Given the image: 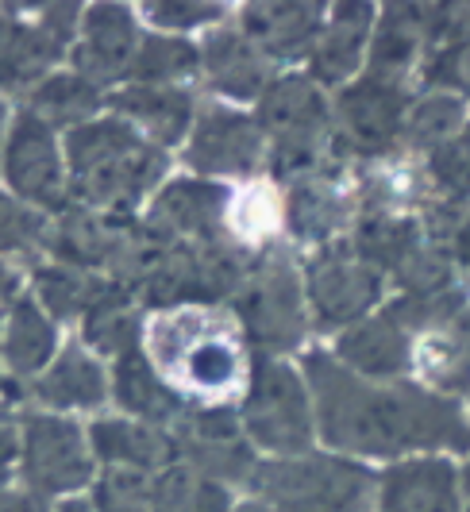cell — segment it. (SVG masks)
I'll list each match as a JSON object with an SVG mask.
<instances>
[{
  "label": "cell",
  "mask_w": 470,
  "mask_h": 512,
  "mask_svg": "<svg viewBox=\"0 0 470 512\" xmlns=\"http://www.w3.org/2000/svg\"><path fill=\"white\" fill-rule=\"evenodd\" d=\"M305 382L313 393L316 428L328 447L343 455L393 459L428 447H467L470 424L451 397L424 385H374L351 374L336 355H309Z\"/></svg>",
  "instance_id": "6da1fadb"
},
{
  "label": "cell",
  "mask_w": 470,
  "mask_h": 512,
  "mask_svg": "<svg viewBox=\"0 0 470 512\" xmlns=\"http://www.w3.org/2000/svg\"><path fill=\"white\" fill-rule=\"evenodd\" d=\"M70 189L85 208H105L112 216L135 208L166 174V154L143 139L128 120H89L66 139Z\"/></svg>",
  "instance_id": "7a4b0ae2"
},
{
  "label": "cell",
  "mask_w": 470,
  "mask_h": 512,
  "mask_svg": "<svg viewBox=\"0 0 470 512\" xmlns=\"http://www.w3.org/2000/svg\"><path fill=\"white\" fill-rule=\"evenodd\" d=\"M151 351H155L162 378L197 393H224L239 378V343L224 316L205 308H174L151 328Z\"/></svg>",
  "instance_id": "3957f363"
},
{
  "label": "cell",
  "mask_w": 470,
  "mask_h": 512,
  "mask_svg": "<svg viewBox=\"0 0 470 512\" xmlns=\"http://www.w3.org/2000/svg\"><path fill=\"white\" fill-rule=\"evenodd\" d=\"M251 486L274 512H366L378 478L351 459L297 455L259 462Z\"/></svg>",
  "instance_id": "277c9868"
},
{
  "label": "cell",
  "mask_w": 470,
  "mask_h": 512,
  "mask_svg": "<svg viewBox=\"0 0 470 512\" xmlns=\"http://www.w3.org/2000/svg\"><path fill=\"white\" fill-rule=\"evenodd\" d=\"M239 420H243V436L262 451H274L286 459L309 455L316 436L309 382L274 355H259Z\"/></svg>",
  "instance_id": "5b68a950"
},
{
  "label": "cell",
  "mask_w": 470,
  "mask_h": 512,
  "mask_svg": "<svg viewBox=\"0 0 470 512\" xmlns=\"http://www.w3.org/2000/svg\"><path fill=\"white\" fill-rule=\"evenodd\" d=\"M259 128L274 143V170L293 181L320 174V158L328 143V104L313 77H274L259 97Z\"/></svg>",
  "instance_id": "8992f818"
},
{
  "label": "cell",
  "mask_w": 470,
  "mask_h": 512,
  "mask_svg": "<svg viewBox=\"0 0 470 512\" xmlns=\"http://www.w3.org/2000/svg\"><path fill=\"white\" fill-rule=\"evenodd\" d=\"M235 316L262 355L293 351L309 328V301L286 258H259L235 289Z\"/></svg>",
  "instance_id": "52a82bcc"
},
{
  "label": "cell",
  "mask_w": 470,
  "mask_h": 512,
  "mask_svg": "<svg viewBox=\"0 0 470 512\" xmlns=\"http://www.w3.org/2000/svg\"><path fill=\"white\" fill-rule=\"evenodd\" d=\"M243 278L247 270L228 247L170 243L131 293H139V301L151 308H197L235 293Z\"/></svg>",
  "instance_id": "ba28073f"
},
{
  "label": "cell",
  "mask_w": 470,
  "mask_h": 512,
  "mask_svg": "<svg viewBox=\"0 0 470 512\" xmlns=\"http://www.w3.org/2000/svg\"><path fill=\"white\" fill-rule=\"evenodd\" d=\"M382 293L378 270H370L351 251V243H328L305 270V301L313 308L316 328H355L366 320Z\"/></svg>",
  "instance_id": "9c48e42d"
},
{
  "label": "cell",
  "mask_w": 470,
  "mask_h": 512,
  "mask_svg": "<svg viewBox=\"0 0 470 512\" xmlns=\"http://www.w3.org/2000/svg\"><path fill=\"white\" fill-rule=\"evenodd\" d=\"M74 27V4H47L39 8V20L0 12V93L27 89L31 81L43 85L51 66L62 58V47L74 39Z\"/></svg>",
  "instance_id": "30bf717a"
},
{
  "label": "cell",
  "mask_w": 470,
  "mask_h": 512,
  "mask_svg": "<svg viewBox=\"0 0 470 512\" xmlns=\"http://www.w3.org/2000/svg\"><path fill=\"white\" fill-rule=\"evenodd\" d=\"M24 478L39 497L74 493L93 478V447L81 428L62 416H27L24 420Z\"/></svg>",
  "instance_id": "8fae6325"
},
{
  "label": "cell",
  "mask_w": 470,
  "mask_h": 512,
  "mask_svg": "<svg viewBox=\"0 0 470 512\" xmlns=\"http://www.w3.org/2000/svg\"><path fill=\"white\" fill-rule=\"evenodd\" d=\"M4 181L12 185V193L31 208H51L62 212L66 201V170H62V154L54 143V131L39 116H16V124L8 131L4 143Z\"/></svg>",
  "instance_id": "7c38bea8"
},
{
  "label": "cell",
  "mask_w": 470,
  "mask_h": 512,
  "mask_svg": "<svg viewBox=\"0 0 470 512\" xmlns=\"http://www.w3.org/2000/svg\"><path fill=\"white\" fill-rule=\"evenodd\" d=\"M178 455L185 466L201 470L205 478L220 482V486H235V482H251L255 478V455L243 436V420L232 409H205L189 412L178 420Z\"/></svg>",
  "instance_id": "4fadbf2b"
},
{
  "label": "cell",
  "mask_w": 470,
  "mask_h": 512,
  "mask_svg": "<svg viewBox=\"0 0 470 512\" xmlns=\"http://www.w3.org/2000/svg\"><path fill=\"white\" fill-rule=\"evenodd\" d=\"M228 189L201 178L170 181L151 205L147 224L166 235L170 243H189V247H224V228H228Z\"/></svg>",
  "instance_id": "5bb4252c"
},
{
  "label": "cell",
  "mask_w": 470,
  "mask_h": 512,
  "mask_svg": "<svg viewBox=\"0 0 470 512\" xmlns=\"http://www.w3.org/2000/svg\"><path fill=\"white\" fill-rule=\"evenodd\" d=\"M336 116H340V139L351 151L363 158H382L405 135L409 97L401 85H382L363 77L340 93Z\"/></svg>",
  "instance_id": "9a60e30c"
},
{
  "label": "cell",
  "mask_w": 470,
  "mask_h": 512,
  "mask_svg": "<svg viewBox=\"0 0 470 512\" xmlns=\"http://www.w3.org/2000/svg\"><path fill=\"white\" fill-rule=\"evenodd\" d=\"M262 128L259 120L232 112V108H205L193 131H189V147H185V162L197 174H251L262 162Z\"/></svg>",
  "instance_id": "2e32d148"
},
{
  "label": "cell",
  "mask_w": 470,
  "mask_h": 512,
  "mask_svg": "<svg viewBox=\"0 0 470 512\" xmlns=\"http://www.w3.org/2000/svg\"><path fill=\"white\" fill-rule=\"evenodd\" d=\"M139 43L143 39L124 4H97L81 20V39L74 43V74L93 81L97 89L131 77Z\"/></svg>",
  "instance_id": "e0dca14e"
},
{
  "label": "cell",
  "mask_w": 470,
  "mask_h": 512,
  "mask_svg": "<svg viewBox=\"0 0 470 512\" xmlns=\"http://www.w3.org/2000/svg\"><path fill=\"white\" fill-rule=\"evenodd\" d=\"M382 512H467L463 509V478L447 459L397 462L378 482Z\"/></svg>",
  "instance_id": "ac0fdd59"
},
{
  "label": "cell",
  "mask_w": 470,
  "mask_h": 512,
  "mask_svg": "<svg viewBox=\"0 0 470 512\" xmlns=\"http://www.w3.org/2000/svg\"><path fill=\"white\" fill-rule=\"evenodd\" d=\"M336 362L366 382H397L413 366V343L390 312H382V316H366L340 335Z\"/></svg>",
  "instance_id": "d6986e66"
},
{
  "label": "cell",
  "mask_w": 470,
  "mask_h": 512,
  "mask_svg": "<svg viewBox=\"0 0 470 512\" xmlns=\"http://www.w3.org/2000/svg\"><path fill=\"white\" fill-rule=\"evenodd\" d=\"M420 47H432V8L390 4L366 54V77L382 85H401V77L413 70Z\"/></svg>",
  "instance_id": "ffe728a7"
},
{
  "label": "cell",
  "mask_w": 470,
  "mask_h": 512,
  "mask_svg": "<svg viewBox=\"0 0 470 512\" xmlns=\"http://www.w3.org/2000/svg\"><path fill=\"white\" fill-rule=\"evenodd\" d=\"M262 58H301L316 51L324 35L320 4H251L239 27Z\"/></svg>",
  "instance_id": "44dd1931"
},
{
  "label": "cell",
  "mask_w": 470,
  "mask_h": 512,
  "mask_svg": "<svg viewBox=\"0 0 470 512\" xmlns=\"http://www.w3.org/2000/svg\"><path fill=\"white\" fill-rule=\"evenodd\" d=\"M89 447L93 455L108 466H120V470H166L174 466V455H178V443L174 436L158 432L155 424H143V420H97L89 428Z\"/></svg>",
  "instance_id": "7402d4cb"
},
{
  "label": "cell",
  "mask_w": 470,
  "mask_h": 512,
  "mask_svg": "<svg viewBox=\"0 0 470 512\" xmlns=\"http://www.w3.org/2000/svg\"><path fill=\"white\" fill-rule=\"evenodd\" d=\"M112 108L120 120H131L143 131H151L155 147H174L193 131V97L178 85H135L120 89L112 97Z\"/></svg>",
  "instance_id": "603a6c76"
},
{
  "label": "cell",
  "mask_w": 470,
  "mask_h": 512,
  "mask_svg": "<svg viewBox=\"0 0 470 512\" xmlns=\"http://www.w3.org/2000/svg\"><path fill=\"white\" fill-rule=\"evenodd\" d=\"M112 393L143 424H170V420L185 416L182 393L158 374L155 362L147 359L139 347L116 359V366H112Z\"/></svg>",
  "instance_id": "cb8c5ba5"
},
{
  "label": "cell",
  "mask_w": 470,
  "mask_h": 512,
  "mask_svg": "<svg viewBox=\"0 0 470 512\" xmlns=\"http://www.w3.org/2000/svg\"><path fill=\"white\" fill-rule=\"evenodd\" d=\"M108 393H112V378H105V366L78 343H70L35 382V397L58 412L97 409L105 405Z\"/></svg>",
  "instance_id": "d4e9b609"
},
{
  "label": "cell",
  "mask_w": 470,
  "mask_h": 512,
  "mask_svg": "<svg viewBox=\"0 0 470 512\" xmlns=\"http://www.w3.org/2000/svg\"><path fill=\"white\" fill-rule=\"evenodd\" d=\"M370 27H374V4H340L336 16L324 24V35L313 51V81L316 85H340L359 70L363 54L370 51Z\"/></svg>",
  "instance_id": "484cf974"
},
{
  "label": "cell",
  "mask_w": 470,
  "mask_h": 512,
  "mask_svg": "<svg viewBox=\"0 0 470 512\" xmlns=\"http://www.w3.org/2000/svg\"><path fill=\"white\" fill-rule=\"evenodd\" d=\"M201 66L209 74L212 89L232 97V101H255L270 85L266 81V62L243 31H216L201 47Z\"/></svg>",
  "instance_id": "4316f807"
},
{
  "label": "cell",
  "mask_w": 470,
  "mask_h": 512,
  "mask_svg": "<svg viewBox=\"0 0 470 512\" xmlns=\"http://www.w3.org/2000/svg\"><path fill=\"white\" fill-rule=\"evenodd\" d=\"M351 220V201L340 185L324 174L293 181L286 197V224L297 239H313V243H332L336 231L347 228Z\"/></svg>",
  "instance_id": "83f0119b"
},
{
  "label": "cell",
  "mask_w": 470,
  "mask_h": 512,
  "mask_svg": "<svg viewBox=\"0 0 470 512\" xmlns=\"http://www.w3.org/2000/svg\"><path fill=\"white\" fill-rule=\"evenodd\" d=\"M413 359H417L424 382L432 385V393L447 397V393L470 389V308L447 328L428 335Z\"/></svg>",
  "instance_id": "f1b7e54d"
},
{
  "label": "cell",
  "mask_w": 470,
  "mask_h": 512,
  "mask_svg": "<svg viewBox=\"0 0 470 512\" xmlns=\"http://www.w3.org/2000/svg\"><path fill=\"white\" fill-rule=\"evenodd\" d=\"M424 243V228L420 220L405 216V212H366L355 228V243L351 251L363 258L370 270H390L397 274V266L417 251Z\"/></svg>",
  "instance_id": "f546056e"
},
{
  "label": "cell",
  "mask_w": 470,
  "mask_h": 512,
  "mask_svg": "<svg viewBox=\"0 0 470 512\" xmlns=\"http://www.w3.org/2000/svg\"><path fill=\"white\" fill-rule=\"evenodd\" d=\"M0 343H4V359L16 374H39L54 359L58 335H54L51 316L39 308V301L20 297L4 320Z\"/></svg>",
  "instance_id": "4dcf8cb0"
},
{
  "label": "cell",
  "mask_w": 470,
  "mask_h": 512,
  "mask_svg": "<svg viewBox=\"0 0 470 512\" xmlns=\"http://www.w3.org/2000/svg\"><path fill=\"white\" fill-rule=\"evenodd\" d=\"M116 220V216H112ZM112 220H101L89 208H62L58 220L47 228V247L58 262L78 270H105L108 243H112Z\"/></svg>",
  "instance_id": "1f68e13d"
},
{
  "label": "cell",
  "mask_w": 470,
  "mask_h": 512,
  "mask_svg": "<svg viewBox=\"0 0 470 512\" xmlns=\"http://www.w3.org/2000/svg\"><path fill=\"white\" fill-rule=\"evenodd\" d=\"M85 343L101 355H128L139 347V312L135 293L124 285H108L97 305L85 312Z\"/></svg>",
  "instance_id": "d6a6232c"
},
{
  "label": "cell",
  "mask_w": 470,
  "mask_h": 512,
  "mask_svg": "<svg viewBox=\"0 0 470 512\" xmlns=\"http://www.w3.org/2000/svg\"><path fill=\"white\" fill-rule=\"evenodd\" d=\"M228 505H232L228 486L212 482L185 462L166 466L151 489V512H228Z\"/></svg>",
  "instance_id": "836d02e7"
},
{
  "label": "cell",
  "mask_w": 470,
  "mask_h": 512,
  "mask_svg": "<svg viewBox=\"0 0 470 512\" xmlns=\"http://www.w3.org/2000/svg\"><path fill=\"white\" fill-rule=\"evenodd\" d=\"M101 104V89L81 74H51L31 93V116H39L47 128H81Z\"/></svg>",
  "instance_id": "e575fe53"
},
{
  "label": "cell",
  "mask_w": 470,
  "mask_h": 512,
  "mask_svg": "<svg viewBox=\"0 0 470 512\" xmlns=\"http://www.w3.org/2000/svg\"><path fill=\"white\" fill-rule=\"evenodd\" d=\"M108 285L97 282L89 270H78V266H66V262H51L35 274V297H39V308L47 316H58V320H70V316H85L89 308L97 305V297L105 293Z\"/></svg>",
  "instance_id": "d590c367"
},
{
  "label": "cell",
  "mask_w": 470,
  "mask_h": 512,
  "mask_svg": "<svg viewBox=\"0 0 470 512\" xmlns=\"http://www.w3.org/2000/svg\"><path fill=\"white\" fill-rule=\"evenodd\" d=\"M201 70V47L189 39H170V35H147L139 43L131 81L135 85H174L178 77H189Z\"/></svg>",
  "instance_id": "8d00e7d4"
},
{
  "label": "cell",
  "mask_w": 470,
  "mask_h": 512,
  "mask_svg": "<svg viewBox=\"0 0 470 512\" xmlns=\"http://www.w3.org/2000/svg\"><path fill=\"white\" fill-rule=\"evenodd\" d=\"M463 128H467V101H463L459 93L436 89V93L420 97V101L409 108L405 135H409L413 147H428V151H432V147L447 143L451 135H459Z\"/></svg>",
  "instance_id": "74e56055"
},
{
  "label": "cell",
  "mask_w": 470,
  "mask_h": 512,
  "mask_svg": "<svg viewBox=\"0 0 470 512\" xmlns=\"http://www.w3.org/2000/svg\"><path fill=\"white\" fill-rule=\"evenodd\" d=\"M393 278L401 282L405 297H432V293H447V289H455V258H451L447 247L432 243V239H424L417 251L397 266V274H393Z\"/></svg>",
  "instance_id": "f35d334b"
},
{
  "label": "cell",
  "mask_w": 470,
  "mask_h": 512,
  "mask_svg": "<svg viewBox=\"0 0 470 512\" xmlns=\"http://www.w3.org/2000/svg\"><path fill=\"white\" fill-rule=\"evenodd\" d=\"M386 312L405 332H440L467 312V293L459 285L447 289V293H432V297H405L401 293Z\"/></svg>",
  "instance_id": "ab89813d"
},
{
  "label": "cell",
  "mask_w": 470,
  "mask_h": 512,
  "mask_svg": "<svg viewBox=\"0 0 470 512\" xmlns=\"http://www.w3.org/2000/svg\"><path fill=\"white\" fill-rule=\"evenodd\" d=\"M428 181L444 201H467L470 197V124L447 143L428 151Z\"/></svg>",
  "instance_id": "60d3db41"
},
{
  "label": "cell",
  "mask_w": 470,
  "mask_h": 512,
  "mask_svg": "<svg viewBox=\"0 0 470 512\" xmlns=\"http://www.w3.org/2000/svg\"><path fill=\"white\" fill-rule=\"evenodd\" d=\"M151 489L155 482L139 470L108 466L93 489V509L97 512H151Z\"/></svg>",
  "instance_id": "b9f144b4"
},
{
  "label": "cell",
  "mask_w": 470,
  "mask_h": 512,
  "mask_svg": "<svg viewBox=\"0 0 470 512\" xmlns=\"http://www.w3.org/2000/svg\"><path fill=\"white\" fill-rule=\"evenodd\" d=\"M47 243V220L39 208L24 205L20 197L0 193V251L4 255H24Z\"/></svg>",
  "instance_id": "7bdbcfd3"
},
{
  "label": "cell",
  "mask_w": 470,
  "mask_h": 512,
  "mask_svg": "<svg viewBox=\"0 0 470 512\" xmlns=\"http://www.w3.org/2000/svg\"><path fill=\"white\" fill-rule=\"evenodd\" d=\"M428 81L440 85L444 93H470V43L467 47H447V51L432 54L428 66Z\"/></svg>",
  "instance_id": "ee69618b"
},
{
  "label": "cell",
  "mask_w": 470,
  "mask_h": 512,
  "mask_svg": "<svg viewBox=\"0 0 470 512\" xmlns=\"http://www.w3.org/2000/svg\"><path fill=\"white\" fill-rule=\"evenodd\" d=\"M470 43V4H432V51L467 47Z\"/></svg>",
  "instance_id": "f6af8a7d"
},
{
  "label": "cell",
  "mask_w": 470,
  "mask_h": 512,
  "mask_svg": "<svg viewBox=\"0 0 470 512\" xmlns=\"http://www.w3.org/2000/svg\"><path fill=\"white\" fill-rule=\"evenodd\" d=\"M147 16L158 27H201L224 16V4H193V0H166V4H147Z\"/></svg>",
  "instance_id": "bcb514c9"
},
{
  "label": "cell",
  "mask_w": 470,
  "mask_h": 512,
  "mask_svg": "<svg viewBox=\"0 0 470 512\" xmlns=\"http://www.w3.org/2000/svg\"><path fill=\"white\" fill-rule=\"evenodd\" d=\"M20 459H24V436H20L16 424L0 412V489L8 486V478H12V470H16Z\"/></svg>",
  "instance_id": "7dc6e473"
},
{
  "label": "cell",
  "mask_w": 470,
  "mask_h": 512,
  "mask_svg": "<svg viewBox=\"0 0 470 512\" xmlns=\"http://www.w3.org/2000/svg\"><path fill=\"white\" fill-rule=\"evenodd\" d=\"M12 305H16V274L0 262V332H4V320H8Z\"/></svg>",
  "instance_id": "c3c4849f"
},
{
  "label": "cell",
  "mask_w": 470,
  "mask_h": 512,
  "mask_svg": "<svg viewBox=\"0 0 470 512\" xmlns=\"http://www.w3.org/2000/svg\"><path fill=\"white\" fill-rule=\"evenodd\" d=\"M0 512H43V505L35 497H24V493H4L0 489Z\"/></svg>",
  "instance_id": "681fc988"
},
{
  "label": "cell",
  "mask_w": 470,
  "mask_h": 512,
  "mask_svg": "<svg viewBox=\"0 0 470 512\" xmlns=\"http://www.w3.org/2000/svg\"><path fill=\"white\" fill-rule=\"evenodd\" d=\"M447 251H451V258H455V262L470 266V220H467V228L451 239V247H447Z\"/></svg>",
  "instance_id": "f907efd6"
},
{
  "label": "cell",
  "mask_w": 470,
  "mask_h": 512,
  "mask_svg": "<svg viewBox=\"0 0 470 512\" xmlns=\"http://www.w3.org/2000/svg\"><path fill=\"white\" fill-rule=\"evenodd\" d=\"M235 512H274V509H270L266 501H243V505H239Z\"/></svg>",
  "instance_id": "816d5d0a"
},
{
  "label": "cell",
  "mask_w": 470,
  "mask_h": 512,
  "mask_svg": "<svg viewBox=\"0 0 470 512\" xmlns=\"http://www.w3.org/2000/svg\"><path fill=\"white\" fill-rule=\"evenodd\" d=\"M58 512H97L93 505H85V501H70V505H62Z\"/></svg>",
  "instance_id": "f5cc1de1"
},
{
  "label": "cell",
  "mask_w": 470,
  "mask_h": 512,
  "mask_svg": "<svg viewBox=\"0 0 470 512\" xmlns=\"http://www.w3.org/2000/svg\"><path fill=\"white\" fill-rule=\"evenodd\" d=\"M463 501H467V512H470V462L467 470H463Z\"/></svg>",
  "instance_id": "db71d44e"
},
{
  "label": "cell",
  "mask_w": 470,
  "mask_h": 512,
  "mask_svg": "<svg viewBox=\"0 0 470 512\" xmlns=\"http://www.w3.org/2000/svg\"><path fill=\"white\" fill-rule=\"evenodd\" d=\"M0 135H4V108H0Z\"/></svg>",
  "instance_id": "11a10c76"
}]
</instances>
